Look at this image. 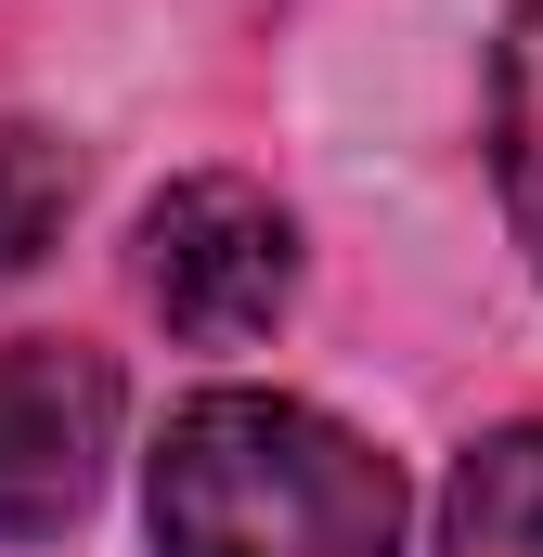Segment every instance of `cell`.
Segmentation results:
<instances>
[{
	"mask_svg": "<svg viewBox=\"0 0 543 557\" xmlns=\"http://www.w3.org/2000/svg\"><path fill=\"white\" fill-rule=\"evenodd\" d=\"M117 454V363L91 337H13L0 350V545H52L91 519Z\"/></svg>",
	"mask_w": 543,
	"mask_h": 557,
	"instance_id": "obj_3",
	"label": "cell"
},
{
	"mask_svg": "<svg viewBox=\"0 0 543 557\" xmlns=\"http://www.w3.org/2000/svg\"><path fill=\"white\" fill-rule=\"evenodd\" d=\"M65 208H78V156L52 131H0V285L65 234Z\"/></svg>",
	"mask_w": 543,
	"mask_h": 557,
	"instance_id": "obj_6",
	"label": "cell"
},
{
	"mask_svg": "<svg viewBox=\"0 0 543 557\" xmlns=\"http://www.w3.org/2000/svg\"><path fill=\"white\" fill-rule=\"evenodd\" d=\"M492 182H505V221L543 273V0H518L492 39Z\"/></svg>",
	"mask_w": 543,
	"mask_h": 557,
	"instance_id": "obj_5",
	"label": "cell"
},
{
	"mask_svg": "<svg viewBox=\"0 0 543 557\" xmlns=\"http://www.w3.org/2000/svg\"><path fill=\"white\" fill-rule=\"evenodd\" d=\"M440 557H543V416L466 441L440 480Z\"/></svg>",
	"mask_w": 543,
	"mask_h": 557,
	"instance_id": "obj_4",
	"label": "cell"
},
{
	"mask_svg": "<svg viewBox=\"0 0 543 557\" xmlns=\"http://www.w3.org/2000/svg\"><path fill=\"white\" fill-rule=\"evenodd\" d=\"M142 298L168 311V337L247 350V337L285 324V298H298V221L272 208L260 182L194 169V182H168L142 208Z\"/></svg>",
	"mask_w": 543,
	"mask_h": 557,
	"instance_id": "obj_2",
	"label": "cell"
},
{
	"mask_svg": "<svg viewBox=\"0 0 543 557\" xmlns=\"http://www.w3.org/2000/svg\"><path fill=\"white\" fill-rule=\"evenodd\" d=\"M155 557H402V467L285 389L181 403L142 467Z\"/></svg>",
	"mask_w": 543,
	"mask_h": 557,
	"instance_id": "obj_1",
	"label": "cell"
}]
</instances>
